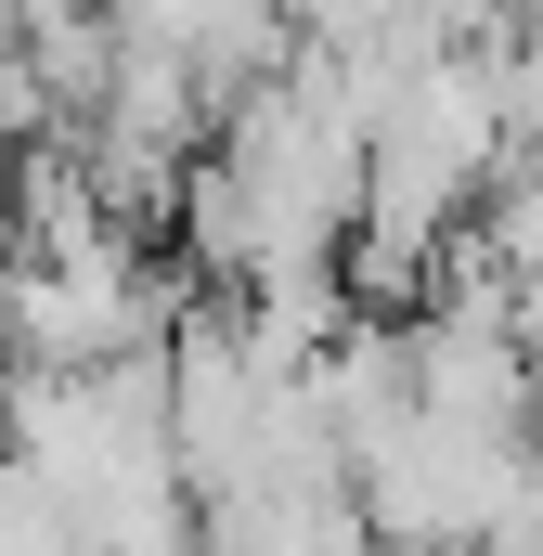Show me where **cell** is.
<instances>
[{
  "instance_id": "2",
  "label": "cell",
  "mask_w": 543,
  "mask_h": 556,
  "mask_svg": "<svg viewBox=\"0 0 543 556\" xmlns=\"http://www.w3.org/2000/svg\"><path fill=\"white\" fill-rule=\"evenodd\" d=\"M505 26H543V0H505Z\"/></svg>"
},
{
  "instance_id": "1",
  "label": "cell",
  "mask_w": 543,
  "mask_h": 556,
  "mask_svg": "<svg viewBox=\"0 0 543 556\" xmlns=\"http://www.w3.org/2000/svg\"><path fill=\"white\" fill-rule=\"evenodd\" d=\"M13 26H52V13H104V0H0Z\"/></svg>"
}]
</instances>
